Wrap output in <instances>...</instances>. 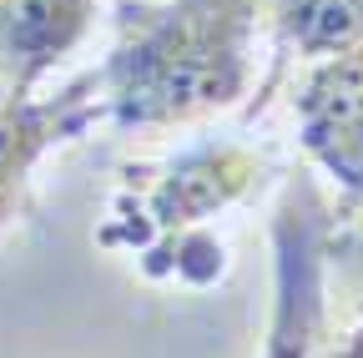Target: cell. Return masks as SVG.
Masks as SVG:
<instances>
[{
    "label": "cell",
    "mask_w": 363,
    "mask_h": 358,
    "mask_svg": "<svg viewBox=\"0 0 363 358\" xmlns=\"http://www.w3.org/2000/svg\"><path fill=\"white\" fill-rule=\"evenodd\" d=\"M328 96H333L328 106H333V142H338L333 162H348L363 172V61L333 71Z\"/></svg>",
    "instance_id": "6da1fadb"
}]
</instances>
